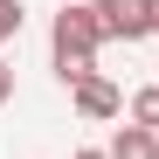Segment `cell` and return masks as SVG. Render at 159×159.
<instances>
[{
	"instance_id": "obj_1",
	"label": "cell",
	"mask_w": 159,
	"mask_h": 159,
	"mask_svg": "<svg viewBox=\"0 0 159 159\" xmlns=\"http://www.w3.org/2000/svg\"><path fill=\"white\" fill-rule=\"evenodd\" d=\"M97 14L90 7H62L56 14V35H48V48H56V76L76 90L83 76H97Z\"/></svg>"
},
{
	"instance_id": "obj_2",
	"label": "cell",
	"mask_w": 159,
	"mask_h": 159,
	"mask_svg": "<svg viewBox=\"0 0 159 159\" xmlns=\"http://www.w3.org/2000/svg\"><path fill=\"white\" fill-rule=\"evenodd\" d=\"M90 14H97V35L104 42H139V35H152L145 28V0H90Z\"/></svg>"
},
{
	"instance_id": "obj_3",
	"label": "cell",
	"mask_w": 159,
	"mask_h": 159,
	"mask_svg": "<svg viewBox=\"0 0 159 159\" xmlns=\"http://www.w3.org/2000/svg\"><path fill=\"white\" fill-rule=\"evenodd\" d=\"M69 97H76V118H97V125L125 111V90L111 83V76H83V83H76Z\"/></svg>"
},
{
	"instance_id": "obj_4",
	"label": "cell",
	"mask_w": 159,
	"mask_h": 159,
	"mask_svg": "<svg viewBox=\"0 0 159 159\" xmlns=\"http://www.w3.org/2000/svg\"><path fill=\"white\" fill-rule=\"evenodd\" d=\"M111 159H159V131H145V125H125L118 139H111Z\"/></svg>"
},
{
	"instance_id": "obj_5",
	"label": "cell",
	"mask_w": 159,
	"mask_h": 159,
	"mask_svg": "<svg viewBox=\"0 0 159 159\" xmlns=\"http://www.w3.org/2000/svg\"><path fill=\"white\" fill-rule=\"evenodd\" d=\"M131 125H145V131H159V83H145V90H131Z\"/></svg>"
},
{
	"instance_id": "obj_6",
	"label": "cell",
	"mask_w": 159,
	"mask_h": 159,
	"mask_svg": "<svg viewBox=\"0 0 159 159\" xmlns=\"http://www.w3.org/2000/svg\"><path fill=\"white\" fill-rule=\"evenodd\" d=\"M21 35V0H0V42Z\"/></svg>"
},
{
	"instance_id": "obj_7",
	"label": "cell",
	"mask_w": 159,
	"mask_h": 159,
	"mask_svg": "<svg viewBox=\"0 0 159 159\" xmlns=\"http://www.w3.org/2000/svg\"><path fill=\"white\" fill-rule=\"evenodd\" d=\"M0 104H14V62H0Z\"/></svg>"
},
{
	"instance_id": "obj_8",
	"label": "cell",
	"mask_w": 159,
	"mask_h": 159,
	"mask_svg": "<svg viewBox=\"0 0 159 159\" xmlns=\"http://www.w3.org/2000/svg\"><path fill=\"white\" fill-rule=\"evenodd\" d=\"M145 28H152V35H159V0H145Z\"/></svg>"
},
{
	"instance_id": "obj_9",
	"label": "cell",
	"mask_w": 159,
	"mask_h": 159,
	"mask_svg": "<svg viewBox=\"0 0 159 159\" xmlns=\"http://www.w3.org/2000/svg\"><path fill=\"white\" fill-rule=\"evenodd\" d=\"M76 159H111V152H90V145H83V152H76Z\"/></svg>"
}]
</instances>
